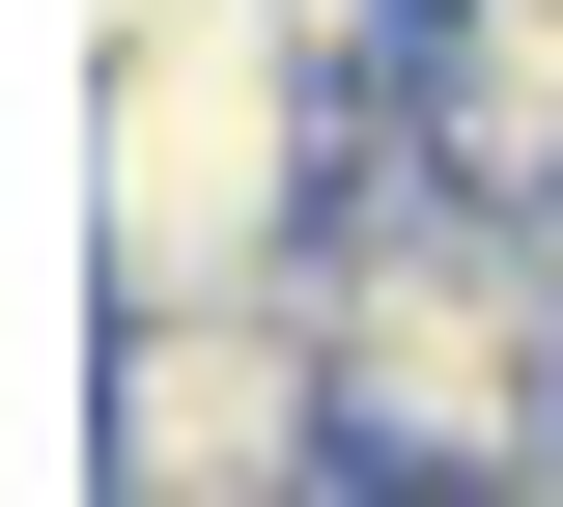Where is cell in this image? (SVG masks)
Listing matches in <instances>:
<instances>
[{"label": "cell", "mask_w": 563, "mask_h": 507, "mask_svg": "<svg viewBox=\"0 0 563 507\" xmlns=\"http://www.w3.org/2000/svg\"><path fill=\"white\" fill-rule=\"evenodd\" d=\"M113 507H339V366L282 310H113Z\"/></svg>", "instance_id": "obj_3"}, {"label": "cell", "mask_w": 563, "mask_h": 507, "mask_svg": "<svg viewBox=\"0 0 563 507\" xmlns=\"http://www.w3.org/2000/svg\"><path fill=\"white\" fill-rule=\"evenodd\" d=\"M366 198V57L282 29V0H141L85 29V225H113V310H282Z\"/></svg>", "instance_id": "obj_1"}, {"label": "cell", "mask_w": 563, "mask_h": 507, "mask_svg": "<svg viewBox=\"0 0 563 507\" xmlns=\"http://www.w3.org/2000/svg\"><path fill=\"white\" fill-rule=\"evenodd\" d=\"M536 507H563V480H536Z\"/></svg>", "instance_id": "obj_4"}, {"label": "cell", "mask_w": 563, "mask_h": 507, "mask_svg": "<svg viewBox=\"0 0 563 507\" xmlns=\"http://www.w3.org/2000/svg\"><path fill=\"white\" fill-rule=\"evenodd\" d=\"M310 366H339V480L536 507L563 480V198H451L366 142L339 254H310Z\"/></svg>", "instance_id": "obj_2"}]
</instances>
